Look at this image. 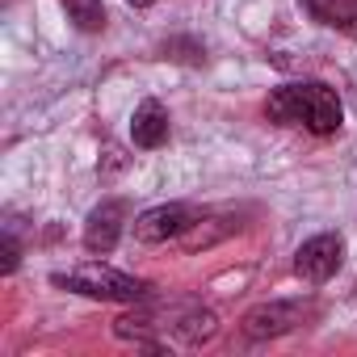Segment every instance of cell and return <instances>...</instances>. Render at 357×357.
Returning a JSON list of instances; mask_svg holds the SVG:
<instances>
[{"label": "cell", "instance_id": "8992f818", "mask_svg": "<svg viewBox=\"0 0 357 357\" xmlns=\"http://www.w3.org/2000/svg\"><path fill=\"white\" fill-rule=\"evenodd\" d=\"M122 219H126V206L122 202H105L89 215V227H84V248L97 257L114 252L118 248V236H122Z\"/></svg>", "mask_w": 357, "mask_h": 357}, {"label": "cell", "instance_id": "52a82bcc", "mask_svg": "<svg viewBox=\"0 0 357 357\" xmlns=\"http://www.w3.org/2000/svg\"><path fill=\"white\" fill-rule=\"evenodd\" d=\"M130 139H135V147H143V151H151V147H164L168 143V109L160 105V101H139L135 105V118H130Z\"/></svg>", "mask_w": 357, "mask_h": 357}, {"label": "cell", "instance_id": "ba28073f", "mask_svg": "<svg viewBox=\"0 0 357 357\" xmlns=\"http://www.w3.org/2000/svg\"><path fill=\"white\" fill-rule=\"evenodd\" d=\"M168 332H172V340H176V344L198 349V344H206V340L219 332V319H215V311H190L181 324H172Z\"/></svg>", "mask_w": 357, "mask_h": 357}, {"label": "cell", "instance_id": "5b68a950", "mask_svg": "<svg viewBox=\"0 0 357 357\" xmlns=\"http://www.w3.org/2000/svg\"><path fill=\"white\" fill-rule=\"evenodd\" d=\"M303 315H307V307L303 303H261V307H252L244 319H240V328H244V336H252V340H269V336H286V332H294L298 324H303Z\"/></svg>", "mask_w": 357, "mask_h": 357}, {"label": "cell", "instance_id": "6da1fadb", "mask_svg": "<svg viewBox=\"0 0 357 357\" xmlns=\"http://www.w3.org/2000/svg\"><path fill=\"white\" fill-rule=\"evenodd\" d=\"M265 114L278 126H307L311 135H336L344 118L336 89H328L324 80H298V84L273 89L265 101Z\"/></svg>", "mask_w": 357, "mask_h": 357}, {"label": "cell", "instance_id": "30bf717a", "mask_svg": "<svg viewBox=\"0 0 357 357\" xmlns=\"http://www.w3.org/2000/svg\"><path fill=\"white\" fill-rule=\"evenodd\" d=\"M63 9H68V22L84 34H97L105 30V5L101 0H63Z\"/></svg>", "mask_w": 357, "mask_h": 357}, {"label": "cell", "instance_id": "7a4b0ae2", "mask_svg": "<svg viewBox=\"0 0 357 357\" xmlns=\"http://www.w3.org/2000/svg\"><path fill=\"white\" fill-rule=\"evenodd\" d=\"M51 282L59 290L84 294V298H101V303H139L151 290L147 282H139L130 273H118L109 265H80V269H68V273H51Z\"/></svg>", "mask_w": 357, "mask_h": 357}, {"label": "cell", "instance_id": "3957f363", "mask_svg": "<svg viewBox=\"0 0 357 357\" xmlns=\"http://www.w3.org/2000/svg\"><path fill=\"white\" fill-rule=\"evenodd\" d=\"M340 257H344V240L336 231H324V236H311L298 252H294V273L311 286L328 282L336 269H340Z\"/></svg>", "mask_w": 357, "mask_h": 357}, {"label": "cell", "instance_id": "9c48e42d", "mask_svg": "<svg viewBox=\"0 0 357 357\" xmlns=\"http://www.w3.org/2000/svg\"><path fill=\"white\" fill-rule=\"evenodd\" d=\"M307 13H311L319 26L353 30V26H357V0H307Z\"/></svg>", "mask_w": 357, "mask_h": 357}, {"label": "cell", "instance_id": "277c9868", "mask_svg": "<svg viewBox=\"0 0 357 357\" xmlns=\"http://www.w3.org/2000/svg\"><path fill=\"white\" fill-rule=\"evenodd\" d=\"M198 223V215L181 202H164V206H151L135 219V240L139 244H164V240H176L185 236L190 227Z\"/></svg>", "mask_w": 357, "mask_h": 357}, {"label": "cell", "instance_id": "7c38bea8", "mask_svg": "<svg viewBox=\"0 0 357 357\" xmlns=\"http://www.w3.org/2000/svg\"><path fill=\"white\" fill-rule=\"evenodd\" d=\"M126 5H130V9H151L155 0H126Z\"/></svg>", "mask_w": 357, "mask_h": 357}, {"label": "cell", "instance_id": "8fae6325", "mask_svg": "<svg viewBox=\"0 0 357 357\" xmlns=\"http://www.w3.org/2000/svg\"><path fill=\"white\" fill-rule=\"evenodd\" d=\"M0 257H5V265H0L5 273H13V269H17V261H22V248H17V240H13V236H5V244H0Z\"/></svg>", "mask_w": 357, "mask_h": 357}]
</instances>
